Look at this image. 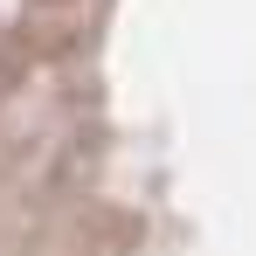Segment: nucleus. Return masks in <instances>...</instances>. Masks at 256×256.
Returning a JSON list of instances; mask_svg holds the SVG:
<instances>
[]
</instances>
